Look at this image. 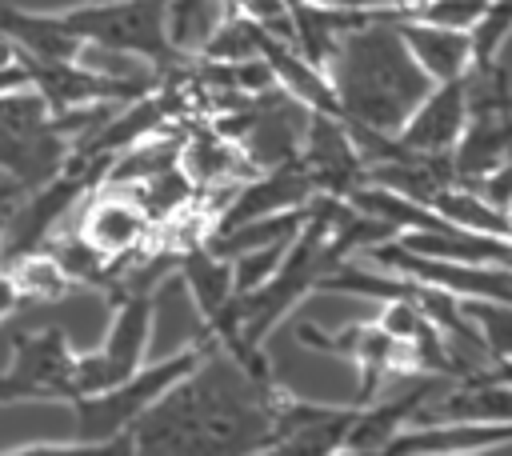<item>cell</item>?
Listing matches in <instances>:
<instances>
[{
    "label": "cell",
    "mask_w": 512,
    "mask_h": 456,
    "mask_svg": "<svg viewBox=\"0 0 512 456\" xmlns=\"http://www.w3.org/2000/svg\"><path fill=\"white\" fill-rule=\"evenodd\" d=\"M296 160L308 172L316 196H352L368 180V164L360 156V144L352 140L348 124L340 116H328V112L304 108Z\"/></svg>",
    "instance_id": "obj_8"
},
{
    "label": "cell",
    "mask_w": 512,
    "mask_h": 456,
    "mask_svg": "<svg viewBox=\"0 0 512 456\" xmlns=\"http://www.w3.org/2000/svg\"><path fill=\"white\" fill-rule=\"evenodd\" d=\"M176 164L196 188H204V184H240V172L252 160L244 156V148L232 136L212 128V132H200L196 140H188L184 152H176Z\"/></svg>",
    "instance_id": "obj_15"
},
{
    "label": "cell",
    "mask_w": 512,
    "mask_h": 456,
    "mask_svg": "<svg viewBox=\"0 0 512 456\" xmlns=\"http://www.w3.org/2000/svg\"><path fill=\"white\" fill-rule=\"evenodd\" d=\"M400 36L408 44V52L416 56V64L428 72V80H452V76H468L476 64V48H472V28H452V24H428V20H396Z\"/></svg>",
    "instance_id": "obj_14"
},
{
    "label": "cell",
    "mask_w": 512,
    "mask_h": 456,
    "mask_svg": "<svg viewBox=\"0 0 512 456\" xmlns=\"http://www.w3.org/2000/svg\"><path fill=\"white\" fill-rule=\"evenodd\" d=\"M4 268H8V276H12V284H16V292H20L24 304H52V300L68 296V288H72V276L52 256L48 244H36L28 252L8 256Z\"/></svg>",
    "instance_id": "obj_16"
},
{
    "label": "cell",
    "mask_w": 512,
    "mask_h": 456,
    "mask_svg": "<svg viewBox=\"0 0 512 456\" xmlns=\"http://www.w3.org/2000/svg\"><path fill=\"white\" fill-rule=\"evenodd\" d=\"M472 112V84L468 76H452V80H436L424 100L412 108V116L404 120V128L396 132V144L420 156H448L468 124Z\"/></svg>",
    "instance_id": "obj_10"
},
{
    "label": "cell",
    "mask_w": 512,
    "mask_h": 456,
    "mask_svg": "<svg viewBox=\"0 0 512 456\" xmlns=\"http://www.w3.org/2000/svg\"><path fill=\"white\" fill-rule=\"evenodd\" d=\"M112 296H116V316L108 320L104 340L88 352H76V396L104 392L128 380L140 364H148V344L156 332V304H160L156 284H124Z\"/></svg>",
    "instance_id": "obj_6"
},
{
    "label": "cell",
    "mask_w": 512,
    "mask_h": 456,
    "mask_svg": "<svg viewBox=\"0 0 512 456\" xmlns=\"http://www.w3.org/2000/svg\"><path fill=\"white\" fill-rule=\"evenodd\" d=\"M56 20L92 48L124 52L168 76L180 64V48L168 24V0H84L60 8Z\"/></svg>",
    "instance_id": "obj_4"
},
{
    "label": "cell",
    "mask_w": 512,
    "mask_h": 456,
    "mask_svg": "<svg viewBox=\"0 0 512 456\" xmlns=\"http://www.w3.org/2000/svg\"><path fill=\"white\" fill-rule=\"evenodd\" d=\"M20 196H24V192L0 172V264H4V240H8V224H12V212H16Z\"/></svg>",
    "instance_id": "obj_18"
},
{
    "label": "cell",
    "mask_w": 512,
    "mask_h": 456,
    "mask_svg": "<svg viewBox=\"0 0 512 456\" xmlns=\"http://www.w3.org/2000/svg\"><path fill=\"white\" fill-rule=\"evenodd\" d=\"M356 404H320V400H300L288 388L276 400V428L268 452L276 456H332L344 452V436L352 428Z\"/></svg>",
    "instance_id": "obj_9"
},
{
    "label": "cell",
    "mask_w": 512,
    "mask_h": 456,
    "mask_svg": "<svg viewBox=\"0 0 512 456\" xmlns=\"http://www.w3.org/2000/svg\"><path fill=\"white\" fill-rule=\"evenodd\" d=\"M280 392L276 376H256L228 348L208 344L204 360L128 428L132 452H268Z\"/></svg>",
    "instance_id": "obj_1"
},
{
    "label": "cell",
    "mask_w": 512,
    "mask_h": 456,
    "mask_svg": "<svg viewBox=\"0 0 512 456\" xmlns=\"http://www.w3.org/2000/svg\"><path fill=\"white\" fill-rule=\"evenodd\" d=\"M80 240L92 244L104 260H112V268H120L128 256H136V248L144 244L148 232V216L144 208L124 192V188H104L100 196H92V204L84 208L80 224H76Z\"/></svg>",
    "instance_id": "obj_12"
},
{
    "label": "cell",
    "mask_w": 512,
    "mask_h": 456,
    "mask_svg": "<svg viewBox=\"0 0 512 456\" xmlns=\"http://www.w3.org/2000/svg\"><path fill=\"white\" fill-rule=\"evenodd\" d=\"M440 388V376H416V384L408 388V392H400V396H388V400H380V404H372V400H364V404H356V416H352V428H348V436H344V452H352V456H384V448L392 444V436L404 428V424H412V416L420 412V404L432 396Z\"/></svg>",
    "instance_id": "obj_13"
},
{
    "label": "cell",
    "mask_w": 512,
    "mask_h": 456,
    "mask_svg": "<svg viewBox=\"0 0 512 456\" xmlns=\"http://www.w3.org/2000/svg\"><path fill=\"white\" fill-rule=\"evenodd\" d=\"M324 72L336 92L340 120L376 136H396L432 88L428 72L404 44L396 16L384 12H368L364 20L344 28Z\"/></svg>",
    "instance_id": "obj_2"
},
{
    "label": "cell",
    "mask_w": 512,
    "mask_h": 456,
    "mask_svg": "<svg viewBox=\"0 0 512 456\" xmlns=\"http://www.w3.org/2000/svg\"><path fill=\"white\" fill-rule=\"evenodd\" d=\"M504 216H508V228H512V196H508V204H504Z\"/></svg>",
    "instance_id": "obj_19"
},
{
    "label": "cell",
    "mask_w": 512,
    "mask_h": 456,
    "mask_svg": "<svg viewBox=\"0 0 512 456\" xmlns=\"http://www.w3.org/2000/svg\"><path fill=\"white\" fill-rule=\"evenodd\" d=\"M212 340H192L184 348H176L172 356L156 360V364H140L128 380L104 388V392H88V396H76L68 400L64 408H72L76 416V440L88 448V452H132V440H128V428L180 380L188 376L204 352H208Z\"/></svg>",
    "instance_id": "obj_3"
},
{
    "label": "cell",
    "mask_w": 512,
    "mask_h": 456,
    "mask_svg": "<svg viewBox=\"0 0 512 456\" xmlns=\"http://www.w3.org/2000/svg\"><path fill=\"white\" fill-rule=\"evenodd\" d=\"M72 152V136L32 88L0 92V172L20 188H40Z\"/></svg>",
    "instance_id": "obj_5"
},
{
    "label": "cell",
    "mask_w": 512,
    "mask_h": 456,
    "mask_svg": "<svg viewBox=\"0 0 512 456\" xmlns=\"http://www.w3.org/2000/svg\"><path fill=\"white\" fill-rule=\"evenodd\" d=\"M512 444V420H428L404 424L384 456H472Z\"/></svg>",
    "instance_id": "obj_11"
},
{
    "label": "cell",
    "mask_w": 512,
    "mask_h": 456,
    "mask_svg": "<svg viewBox=\"0 0 512 456\" xmlns=\"http://www.w3.org/2000/svg\"><path fill=\"white\" fill-rule=\"evenodd\" d=\"M76 396V348L64 328L12 336V364L0 368V408L68 404Z\"/></svg>",
    "instance_id": "obj_7"
},
{
    "label": "cell",
    "mask_w": 512,
    "mask_h": 456,
    "mask_svg": "<svg viewBox=\"0 0 512 456\" xmlns=\"http://www.w3.org/2000/svg\"><path fill=\"white\" fill-rule=\"evenodd\" d=\"M460 308H464L468 324L476 328L484 352H488L492 360H512V304L460 296Z\"/></svg>",
    "instance_id": "obj_17"
}]
</instances>
